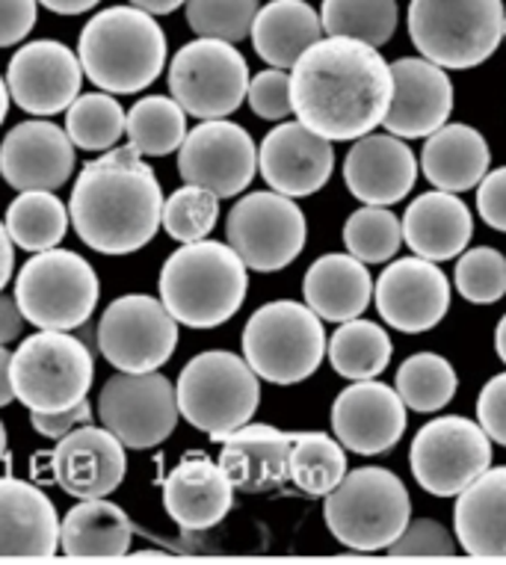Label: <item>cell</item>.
Segmentation results:
<instances>
[{"instance_id": "1", "label": "cell", "mask_w": 506, "mask_h": 565, "mask_svg": "<svg viewBox=\"0 0 506 565\" xmlns=\"http://www.w3.org/2000/svg\"><path fill=\"white\" fill-rule=\"evenodd\" d=\"M391 98V63L359 39L323 36L291 68L294 116L329 142L373 134L386 121Z\"/></svg>"}, {"instance_id": "2", "label": "cell", "mask_w": 506, "mask_h": 565, "mask_svg": "<svg viewBox=\"0 0 506 565\" xmlns=\"http://www.w3.org/2000/svg\"><path fill=\"white\" fill-rule=\"evenodd\" d=\"M164 190L155 169L130 146L104 151L74 181L72 225L89 249L130 255L155 241L164 225Z\"/></svg>"}, {"instance_id": "3", "label": "cell", "mask_w": 506, "mask_h": 565, "mask_svg": "<svg viewBox=\"0 0 506 565\" xmlns=\"http://www.w3.org/2000/svg\"><path fill=\"white\" fill-rule=\"evenodd\" d=\"M157 288L178 323L217 329L246 302L249 267L229 243H181V249L166 258Z\"/></svg>"}, {"instance_id": "4", "label": "cell", "mask_w": 506, "mask_h": 565, "mask_svg": "<svg viewBox=\"0 0 506 565\" xmlns=\"http://www.w3.org/2000/svg\"><path fill=\"white\" fill-rule=\"evenodd\" d=\"M77 56L83 75L102 93H143L164 72L166 33L146 10L110 7L81 30Z\"/></svg>"}, {"instance_id": "5", "label": "cell", "mask_w": 506, "mask_h": 565, "mask_svg": "<svg viewBox=\"0 0 506 565\" xmlns=\"http://www.w3.org/2000/svg\"><path fill=\"white\" fill-rule=\"evenodd\" d=\"M323 519L344 547L373 554L388 551L412 521V501L403 480L388 468H359L326 494Z\"/></svg>"}, {"instance_id": "6", "label": "cell", "mask_w": 506, "mask_h": 565, "mask_svg": "<svg viewBox=\"0 0 506 565\" xmlns=\"http://www.w3.org/2000/svg\"><path fill=\"white\" fill-rule=\"evenodd\" d=\"M504 0H409V39L447 72L486 63L504 42Z\"/></svg>"}, {"instance_id": "7", "label": "cell", "mask_w": 506, "mask_h": 565, "mask_svg": "<svg viewBox=\"0 0 506 565\" xmlns=\"http://www.w3.org/2000/svg\"><path fill=\"white\" fill-rule=\"evenodd\" d=\"M176 391L187 424L222 441L259 412L261 376L243 355L208 350L185 364Z\"/></svg>"}, {"instance_id": "8", "label": "cell", "mask_w": 506, "mask_h": 565, "mask_svg": "<svg viewBox=\"0 0 506 565\" xmlns=\"http://www.w3.org/2000/svg\"><path fill=\"white\" fill-rule=\"evenodd\" d=\"M240 343L252 371L273 385H296L314 376L329 350L323 317L294 299L261 306L249 317Z\"/></svg>"}, {"instance_id": "9", "label": "cell", "mask_w": 506, "mask_h": 565, "mask_svg": "<svg viewBox=\"0 0 506 565\" xmlns=\"http://www.w3.org/2000/svg\"><path fill=\"white\" fill-rule=\"evenodd\" d=\"M98 276L89 260L68 249L36 252L19 269L15 302L28 323L48 332L81 329L98 306Z\"/></svg>"}, {"instance_id": "10", "label": "cell", "mask_w": 506, "mask_h": 565, "mask_svg": "<svg viewBox=\"0 0 506 565\" xmlns=\"http://www.w3.org/2000/svg\"><path fill=\"white\" fill-rule=\"evenodd\" d=\"M95 362L89 347L68 332L39 329L12 352L15 397L30 412H65L93 388Z\"/></svg>"}, {"instance_id": "11", "label": "cell", "mask_w": 506, "mask_h": 565, "mask_svg": "<svg viewBox=\"0 0 506 565\" xmlns=\"http://www.w3.org/2000/svg\"><path fill=\"white\" fill-rule=\"evenodd\" d=\"M246 56L222 39H193L169 65V95L196 119H229L249 98Z\"/></svg>"}, {"instance_id": "12", "label": "cell", "mask_w": 506, "mask_h": 565, "mask_svg": "<svg viewBox=\"0 0 506 565\" xmlns=\"http://www.w3.org/2000/svg\"><path fill=\"white\" fill-rule=\"evenodd\" d=\"M409 468L433 498H456L492 468V438L471 417H435L412 438Z\"/></svg>"}, {"instance_id": "13", "label": "cell", "mask_w": 506, "mask_h": 565, "mask_svg": "<svg viewBox=\"0 0 506 565\" xmlns=\"http://www.w3.org/2000/svg\"><path fill=\"white\" fill-rule=\"evenodd\" d=\"M305 214L291 195L276 190L246 193L225 220L229 246L255 273H276L305 249Z\"/></svg>"}, {"instance_id": "14", "label": "cell", "mask_w": 506, "mask_h": 565, "mask_svg": "<svg viewBox=\"0 0 506 565\" xmlns=\"http://www.w3.org/2000/svg\"><path fill=\"white\" fill-rule=\"evenodd\" d=\"M98 352L122 373L160 371L178 347V320L164 299L128 294L113 299L98 323Z\"/></svg>"}, {"instance_id": "15", "label": "cell", "mask_w": 506, "mask_h": 565, "mask_svg": "<svg viewBox=\"0 0 506 565\" xmlns=\"http://www.w3.org/2000/svg\"><path fill=\"white\" fill-rule=\"evenodd\" d=\"M98 417L128 450H151L176 433L178 391L164 373L119 371L98 394Z\"/></svg>"}, {"instance_id": "16", "label": "cell", "mask_w": 506, "mask_h": 565, "mask_svg": "<svg viewBox=\"0 0 506 565\" xmlns=\"http://www.w3.org/2000/svg\"><path fill=\"white\" fill-rule=\"evenodd\" d=\"M178 172L185 184L231 199L243 193L259 172V146L238 121L208 119L196 125L178 149Z\"/></svg>"}, {"instance_id": "17", "label": "cell", "mask_w": 506, "mask_h": 565, "mask_svg": "<svg viewBox=\"0 0 506 565\" xmlns=\"http://www.w3.org/2000/svg\"><path fill=\"white\" fill-rule=\"evenodd\" d=\"M81 56L56 39H36L21 45L7 65L12 102L39 119L68 110L81 95Z\"/></svg>"}, {"instance_id": "18", "label": "cell", "mask_w": 506, "mask_h": 565, "mask_svg": "<svg viewBox=\"0 0 506 565\" xmlns=\"http://www.w3.org/2000/svg\"><path fill=\"white\" fill-rule=\"evenodd\" d=\"M373 302L379 317L394 332H430L451 308V281L435 260L418 255L391 260L377 278Z\"/></svg>"}, {"instance_id": "19", "label": "cell", "mask_w": 506, "mask_h": 565, "mask_svg": "<svg viewBox=\"0 0 506 565\" xmlns=\"http://www.w3.org/2000/svg\"><path fill=\"white\" fill-rule=\"evenodd\" d=\"M331 433L352 454H388L405 433L403 397L386 382H352L331 403Z\"/></svg>"}, {"instance_id": "20", "label": "cell", "mask_w": 506, "mask_h": 565, "mask_svg": "<svg viewBox=\"0 0 506 565\" xmlns=\"http://www.w3.org/2000/svg\"><path fill=\"white\" fill-rule=\"evenodd\" d=\"M335 149L303 121H278L259 146V172L270 190L291 199L314 195L329 184Z\"/></svg>"}, {"instance_id": "21", "label": "cell", "mask_w": 506, "mask_h": 565, "mask_svg": "<svg viewBox=\"0 0 506 565\" xmlns=\"http://www.w3.org/2000/svg\"><path fill=\"white\" fill-rule=\"evenodd\" d=\"M128 447L107 427H77L51 454V471L56 486L77 501L107 498L119 489L128 473Z\"/></svg>"}, {"instance_id": "22", "label": "cell", "mask_w": 506, "mask_h": 565, "mask_svg": "<svg viewBox=\"0 0 506 565\" xmlns=\"http://www.w3.org/2000/svg\"><path fill=\"white\" fill-rule=\"evenodd\" d=\"M394 98L388 107L386 130L400 139H426L447 125L453 113V84L447 68L426 56H403L391 63Z\"/></svg>"}, {"instance_id": "23", "label": "cell", "mask_w": 506, "mask_h": 565, "mask_svg": "<svg viewBox=\"0 0 506 565\" xmlns=\"http://www.w3.org/2000/svg\"><path fill=\"white\" fill-rule=\"evenodd\" d=\"M74 172V142L65 128L48 119L15 125L0 142V175L7 184L28 190H60Z\"/></svg>"}, {"instance_id": "24", "label": "cell", "mask_w": 506, "mask_h": 565, "mask_svg": "<svg viewBox=\"0 0 506 565\" xmlns=\"http://www.w3.org/2000/svg\"><path fill=\"white\" fill-rule=\"evenodd\" d=\"M418 160L409 149V139L394 134H368L352 142L350 154L344 158V184L361 204L403 202L418 181Z\"/></svg>"}, {"instance_id": "25", "label": "cell", "mask_w": 506, "mask_h": 565, "mask_svg": "<svg viewBox=\"0 0 506 565\" xmlns=\"http://www.w3.org/2000/svg\"><path fill=\"white\" fill-rule=\"evenodd\" d=\"M60 551V515L33 482L0 477V559H48Z\"/></svg>"}, {"instance_id": "26", "label": "cell", "mask_w": 506, "mask_h": 565, "mask_svg": "<svg viewBox=\"0 0 506 565\" xmlns=\"http://www.w3.org/2000/svg\"><path fill=\"white\" fill-rule=\"evenodd\" d=\"M234 486L220 462L185 456L164 480V510L187 533L217 527L231 512Z\"/></svg>"}, {"instance_id": "27", "label": "cell", "mask_w": 506, "mask_h": 565, "mask_svg": "<svg viewBox=\"0 0 506 565\" xmlns=\"http://www.w3.org/2000/svg\"><path fill=\"white\" fill-rule=\"evenodd\" d=\"M474 234V216L460 193L430 190L418 195L403 214V243L426 260L460 258Z\"/></svg>"}, {"instance_id": "28", "label": "cell", "mask_w": 506, "mask_h": 565, "mask_svg": "<svg viewBox=\"0 0 506 565\" xmlns=\"http://www.w3.org/2000/svg\"><path fill=\"white\" fill-rule=\"evenodd\" d=\"M373 278L368 264L356 255L329 252L305 269L303 297L305 306L314 315L329 320V323H347L365 315V308L373 299Z\"/></svg>"}, {"instance_id": "29", "label": "cell", "mask_w": 506, "mask_h": 565, "mask_svg": "<svg viewBox=\"0 0 506 565\" xmlns=\"http://www.w3.org/2000/svg\"><path fill=\"white\" fill-rule=\"evenodd\" d=\"M453 527L471 556L506 559V465L488 468L456 494Z\"/></svg>"}, {"instance_id": "30", "label": "cell", "mask_w": 506, "mask_h": 565, "mask_svg": "<svg viewBox=\"0 0 506 565\" xmlns=\"http://www.w3.org/2000/svg\"><path fill=\"white\" fill-rule=\"evenodd\" d=\"M294 436L270 424H243L229 438H222L220 465L234 489L267 491L287 480Z\"/></svg>"}, {"instance_id": "31", "label": "cell", "mask_w": 506, "mask_h": 565, "mask_svg": "<svg viewBox=\"0 0 506 565\" xmlns=\"http://www.w3.org/2000/svg\"><path fill=\"white\" fill-rule=\"evenodd\" d=\"M492 167V151L486 137L471 125H444L430 134L421 151V169L426 181L444 193H465L479 186Z\"/></svg>"}, {"instance_id": "32", "label": "cell", "mask_w": 506, "mask_h": 565, "mask_svg": "<svg viewBox=\"0 0 506 565\" xmlns=\"http://www.w3.org/2000/svg\"><path fill=\"white\" fill-rule=\"evenodd\" d=\"M323 19L305 0H270L252 24L255 54L273 68H294L296 60L323 39Z\"/></svg>"}, {"instance_id": "33", "label": "cell", "mask_w": 506, "mask_h": 565, "mask_svg": "<svg viewBox=\"0 0 506 565\" xmlns=\"http://www.w3.org/2000/svg\"><path fill=\"white\" fill-rule=\"evenodd\" d=\"M134 524L116 503L81 501L60 521V551L74 559H119L130 551Z\"/></svg>"}, {"instance_id": "34", "label": "cell", "mask_w": 506, "mask_h": 565, "mask_svg": "<svg viewBox=\"0 0 506 565\" xmlns=\"http://www.w3.org/2000/svg\"><path fill=\"white\" fill-rule=\"evenodd\" d=\"M391 352H394V343L386 329L373 320L356 317V320L338 326V332L331 334L326 359L338 376L350 382H365L386 373V367L391 364Z\"/></svg>"}, {"instance_id": "35", "label": "cell", "mask_w": 506, "mask_h": 565, "mask_svg": "<svg viewBox=\"0 0 506 565\" xmlns=\"http://www.w3.org/2000/svg\"><path fill=\"white\" fill-rule=\"evenodd\" d=\"M7 232L19 249L48 252L63 243L72 211L54 195V190H28L19 193L7 207Z\"/></svg>"}, {"instance_id": "36", "label": "cell", "mask_w": 506, "mask_h": 565, "mask_svg": "<svg viewBox=\"0 0 506 565\" xmlns=\"http://www.w3.org/2000/svg\"><path fill=\"white\" fill-rule=\"evenodd\" d=\"M128 146L143 158H166L185 146L187 110L172 95H146L128 110Z\"/></svg>"}, {"instance_id": "37", "label": "cell", "mask_w": 506, "mask_h": 565, "mask_svg": "<svg viewBox=\"0 0 506 565\" xmlns=\"http://www.w3.org/2000/svg\"><path fill=\"white\" fill-rule=\"evenodd\" d=\"M344 450L347 447L326 433H296L287 459V480L312 498H326L350 473Z\"/></svg>"}, {"instance_id": "38", "label": "cell", "mask_w": 506, "mask_h": 565, "mask_svg": "<svg viewBox=\"0 0 506 565\" xmlns=\"http://www.w3.org/2000/svg\"><path fill=\"white\" fill-rule=\"evenodd\" d=\"M394 388L403 397L405 408L421 412V415H433V412H442L456 397L460 376H456V367L444 355L414 352L400 364Z\"/></svg>"}, {"instance_id": "39", "label": "cell", "mask_w": 506, "mask_h": 565, "mask_svg": "<svg viewBox=\"0 0 506 565\" xmlns=\"http://www.w3.org/2000/svg\"><path fill=\"white\" fill-rule=\"evenodd\" d=\"M320 19L326 36H347L382 47L394 36L397 0H323Z\"/></svg>"}, {"instance_id": "40", "label": "cell", "mask_w": 506, "mask_h": 565, "mask_svg": "<svg viewBox=\"0 0 506 565\" xmlns=\"http://www.w3.org/2000/svg\"><path fill=\"white\" fill-rule=\"evenodd\" d=\"M128 113L110 93L77 95V102L65 110V134L83 151H110L125 137Z\"/></svg>"}, {"instance_id": "41", "label": "cell", "mask_w": 506, "mask_h": 565, "mask_svg": "<svg viewBox=\"0 0 506 565\" xmlns=\"http://www.w3.org/2000/svg\"><path fill=\"white\" fill-rule=\"evenodd\" d=\"M344 243L365 264H386L403 246V220H397L388 207L365 204L344 223Z\"/></svg>"}, {"instance_id": "42", "label": "cell", "mask_w": 506, "mask_h": 565, "mask_svg": "<svg viewBox=\"0 0 506 565\" xmlns=\"http://www.w3.org/2000/svg\"><path fill=\"white\" fill-rule=\"evenodd\" d=\"M220 220V195L204 186L185 184L164 202V228L178 243L208 241Z\"/></svg>"}, {"instance_id": "43", "label": "cell", "mask_w": 506, "mask_h": 565, "mask_svg": "<svg viewBox=\"0 0 506 565\" xmlns=\"http://www.w3.org/2000/svg\"><path fill=\"white\" fill-rule=\"evenodd\" d=\"M259 10V0H187V24L196 36L238 45L252 36Z\"/></svg>"}, {"instance_id": "44", "label": "cell", "mask_w": 506, "mask_h": 565, "mask_svg": "<svg viewBox=\"0 0 506 565\" xmlns=\"http://www.w3.org/2000/svg\"><path fill=\"white\" fill-rule=\"evenodd\" d=\"M453 285L462 299L474 306H492L506 297V258L492 246L462 252L453 273Z\"/></svg>"}, {"instance_id": "45", "label": "cell", "mask_w": 506, "mask_h": 565, "mask_svg": "<svg viewBox=\"0 0 506 565\" xmlns=\"http://www.w3.org/2000/svg\"><path fill=\"white\" fill-rule=\"evenodd\" d=\"M249 107L259 119L267 121H285L294 113L291 104V72L285 68H264L252 77L249 84Z\"/></svg>"}, {"instance_id": "46", "label": "cell", "mask_w": 506, "mask_h": 565, "mask_svg": "<svg viewBox=\"0 0 506 565\" xmlns=\"http://www.w3.org/2000/svg\"><path fill=\"white\" fill-rule=\"evenodd\" d=\"M456 542L439 521L418 519L400 533L394 545L388 547L386 554L391 556H453L456 554Z\"/></svg>"}, {"instance_id": "47", "label": "cell", "mask_w": 506, "mask_h": 565, "mask_svg": "<svg viewBox=\"0 0 506 565\" xmlns=\"http://www.w3.org/2000/svg\"><path fill=\"white\" fill-rule=\"evenodd\" d=\"M477 420L495 445L506 447V373H497L483 385L477 397Z\"/></svg>"}, {"instance_id": "48", "label": "cell", "mask_w": 506, "mask_h": 565, "mask_svg": "<svg viewBox=\"0 0 506 565\" xmlns=\"http://www.w3.org/2000/svg\"><path fill=\"white\" fill-rule=\"evenodd\" d=\"M39 0H0V47H12L30 36L36 24Z\"/></svg>"}, {"instance_id": "49", "label": "cell", "mask_w": 506, "mask_h": 565, "mask_svg": "<svg viewBox=\"0 0 506 565\" xmlns=\"http://www.w3.org/2000/svg\"><path fill=\"white\" fill-rule=\"evenodd\" d=\"M477 214L488 228L506 232V167L488 172V175L479 181Z\"/></svg>"}, {"instance_id": "50", "label": "cell", "mask_w": 506, "mask_h": 565, "mask_svg": "<svg viewBox=\"0 0 506 565\" xmlns=\"http://www.w3.org/2000/svg\"><path fill=\"white\" fill-rule=\"evenodd\" d=\"M30 424H33V429H36L39 436L60 441V438L74 433L77 427L93 424V406L83 399V403L65 408V412H30Z\"/></svg>"}, {"instance_id": "51", "label": "cell", "mask_w": 506, "mask_h": 565, "mask_svg": "<svg viewBox=\"0 0 506 565\" xmlns=\"http://www.w3.org/2000/svg\"><path fill=\"white\" fill-rule=\"evenodd\" d=\"M24 320H28V317L21 315L15 297H3V294H0V343L15 341V338L24 332Z\"/></svg>"}, {"instance_id": "52", "label": "cell", "mask_w": 506, "mask_h": 565, "mask_svg": "<svg viewBox=\"0 0 506 565\" xmlns=\"http://www.w3.org/2000/svg\"><path fill=\"white\" fill-rule=\"evenodd\" d=\"M15 399V385H12V352L0 343V408L10 406Z\"/></svg>"}, {"instance_id": "53", "label": "cell", "mask_w": 506, "mask_h": 565, "mask_svg": "<svg viewBox=\"0 0 506 565\" xmlns=\"http://www.w3.org/2000/svg\"><path fill=\"white\" fill-rule=\"evenodd\" d=\"M12 237L7 232V223H0V290L10 285L12 267H15V258H12Z\"/></svg>"}, {"instance_id": "54", "label": "cell", "mask_w": 506, "mask_h": 565, "mask_svg": "<svg viewBox=\"0 0 506 565\" xmlns=\"http://www.w3.org/2000/svg\"><path fill=\"white\" fill-rule=\"evenodd\" d=\"M45 10L56 12V15H83L89 12L93 7H98L102 0H39Z\"/></svg>"}, {"instance_id": "55", "label": "cell", "mask_w": 506, "mask_h": 565, "mask_svg": "<svg viewBox=\"0 0 506 565\" xmlns=\"http://www.w3.org/2000/svg\"><path fill=\"white\" fill-rule=\"evenodd\" d=\"M130 7L146 10L148 15H169V12L187 7V0H130Z\"/></svg>"}, {"instance_id": "56", "label": "cell", "mask_w": 506, "mask_h": 565, "mask_svg": "<svg viewBox=\"0 0 506 565\" xmlns=\"http://www.w3.org/2000/svg\"><path fill=\"white\" fill-rule=\"evenodd\" d=\"M495 350H497V359L506 364V315L500 317V323L495 329Z\"/></svg>"}, {"instance_id": "57", "label": "cell", "mask_w": 506, "mask_h": 565, "mask_svg": "<svg viewBox=\"0 0 506 565\" xmlns=\"http://www.w3.org/2000/svg\"><path fill=\"white\" fill-rule=\"evenodd\" d=\"M10 86H7V77H0V125H3V119H7V113H10Z\"/></svg>"}, {"instance_id": "58", "label": "cell", "mask_w": 506, "mask_h": 565, "mask_svg": "<svg viewBox=\"0 0 506 565\" xmlns=\"http://www.w3.org/2000/svg\"><path fill=\"white\" fill-rule=\"evenodd\" d=\"M7 454V427H3V420H0V459Z\"/></svg>"}, {"instance_id": "59", "label": "cell", "mask_w": 506, "mask_h": 565, "mask_svg": "<svg viewBox=\"0 0 506 565\" xmlns=\"http://www.w3.org/2000/svg\"><path fill=\"white\" fill-rule=\"evenodd\" d=\"M504 39H506V30H504Z\"/></svg>"}]
</instances>
